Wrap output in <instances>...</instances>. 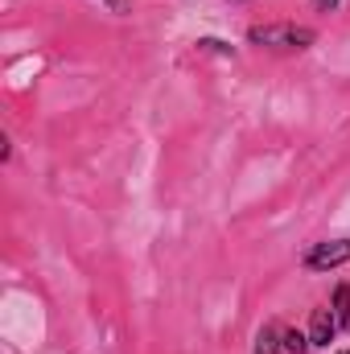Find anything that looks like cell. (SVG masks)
<instances>
[{"label": "cell", "mask_w": 350, "mask_h": 354, "mask_svg": "<svg viewBox=\"0 0 350 354\" xmlns=\"http://www.w3.org/2000/svg\"><path fill=\"white\" fill-rule=\"evenodd\" d=\"M280 346H284V354H305L309 351V334H301V330H284V326H280Z\"/></svg>", "instance_id": "8992f818"}, {"label": "cell", "mask_w": 350, "mask_h": 354, "mask_svg": "<svg viewBox=\"0 0 350 354\" xmlns=\"http://www.w3.org/2000/svg\"><path fill=\"white\" fill-rule=\"evenodd\" d=\"M301 264L309 272H330V268L350 264V239H322V243H313Z\"/></svg>", "instance_id": "7a4b0ae2"}, {"label": "cell", "mask_w": 350, "mask_h": 354, "mask_svg": "<svg viewBox=\"0 0 350 354\" xmlns=\"http://www.w3.org/2000/svg\"><path fill=\"white\" fill-rule=\"evenodd\" d=\"M338 330H342V326H338L334 309H330V305H317L313 317H309V346H330Z\"/></svg>", "instance_id": "3957f363"}, {"label": "cell", "mask_w": 350, "mask_h": 354, "mask_svg": "<svg viewBox=\"0 0 350 354\" xmlns=\"http://www.w3.org/2000/svg\"><path fill=\"white\" fill-rule=\"evenodd\" d=\"M248 41L264 46V50H276V54H301L317 41V29L309 25H297V21H276V25H252L248 29Z\"/></svg>", "instance_id": "6da1fadb"}, {"label": "cell", "mask_w": 350, "mask_h": 354, "mask_svg": "<svg viewBox=\"0 0 350 354\" xmlns=\"http://www.w3.org/2000/svg\"><path fill=\"white\" fill-rule=\"evenodd\" d=\"M198 54H219V58H235V46L219 41V37H198Z\"/></svg>", "instance_id": "52a82bcc"}, {"label": "cell", "mask_w": 350, "mask_h": 354, "mask_svg": "<svg viewBox=\"0 0 350 354\" xmlns=\"http://www.w3.org/2000/svg\"><path fill=\"white\" fill-rule=\"evenodd\" d=\"M231 4H252V0H231Z\"/></svg>", "instance_id": "30bf717a"}, {"label": "cell", "mask_w": 350, "mask_h": 354, "mask_svg": "<svg viewBox=\"0 0 350 354\" xmlns=\"http://www.w3.org/2000/svg\"><path fill=\"white\" fill-rule=\"evenodd\" d=\"M256 354H284L280 346V326H264L256 334Z\"/></svg>", "instance_id": "5b68a950"}, {"label": "cell", "mask_w": 350, "mask_h": 354, "mask_svg": "<svg viewBox=\"0 0 350 354\" xmlns=\"http://www.w3.org/2000/svg\"><path fill=\"white\" fill-rule=\"evenodd\" d=\"M309 4H313L317 12H338V8H342V0H309Z\"/></svg>", "instance_id": "ba28073f"}, {"label": "cell", "mask_w": 350, "mask_h": 354, "mask_svg": "<svg viewBox=\"0 0 350 354\" xmlns=\"http://www.w3.org/2000/svg\"><path fill=\"white\" fill-rule=\"evenodd\" d=\"M103 4H107L111 12H124V8H128V0H103Z\"/></svg>", "instance_id": "9c48e42d"}, {"label": "cell", "mask_w": 350, "mask_h": 354, "mask_svg": "<svg viewBox=\"0 0 350 354\" xmlns=\"http://www.w3.org/2000/svg\"><path fill=\"white\" fill-rule=\"evenodd\" d=\"M330 309H334L338 326H342V330H350V284H338V288H334V297H330Z\"/></svg>", "instance_id": "277c9868"}, {"label": "cell", "mask_w": 350, "mask_h": 354, "mask_svg": "<svg viewBox=\"0 0 350 354\" xmlns=\"http://www.w3.org/2000/svg\"><path fill=\"white\" fill-rule=\"evenodd\" d=\"M338 354H350V351H338Z\"/></svg>", "instance_id": "8fae6325"}]
</instances>
